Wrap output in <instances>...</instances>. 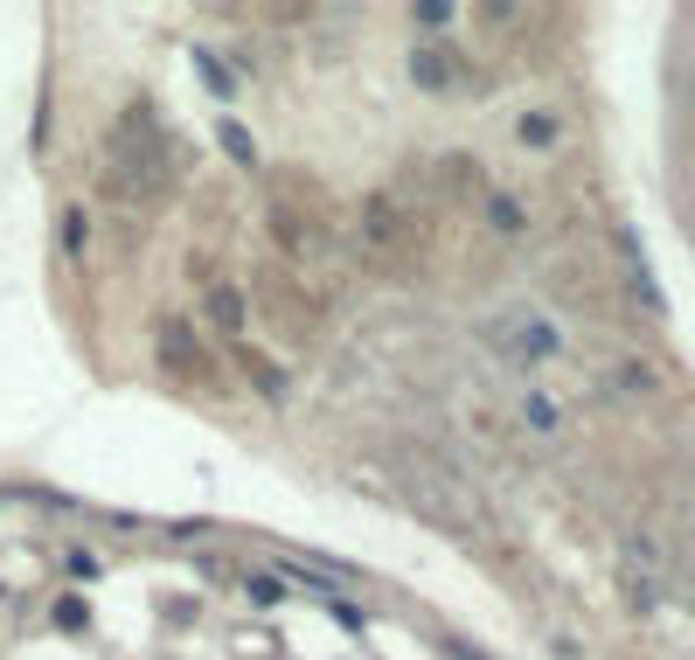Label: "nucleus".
I'll list each match as a JSON object with an SVG mask.
<instances>
[{
    "label": "nucleus",
    "instance_id": "nucleus-1",
    "mask_svg": "<svg viewBox=\"0 0 695 660\" xmlns=\"http://www.w3.org/2000/svg\"><path fill=\"white\" fill-rule=\"evenodd\" d=\"M487 341L508 355L515 369H542V362L563 355V327L550 313H536V307H501L494 320H487Z\"/></svg>",
    "mask_w": 695,
    "mask_h": 660
},
{
    "label": "nucleus",
    "instance_id": "nucleus-2",
    "mask_svg": "<svg viewBox=\"0 0 695 660\" xmlns=\"http://www.w3.org/2000/svg\"><path fill=\"white\" fill-rule=\"evenodd\" d=\"M404 237H410V223H404V209L390 195H362L355 202V243H362V257H397L404 251Z\"/></svg>",
    "mask_w": 695,
    "mask_h": 660
},
{
    "label": "nucleus",
    "instance_id": "nucleus-3",
    "mask_svg": "<svg viewBox=\"0 0 695 660\" xmlns=\"http://www.w3.org/2000/svg\"><path fill=\"white\" fill-rule=\"evenodd\" d=\"M619 577H626L633 612H654V605H661V556H654L647 536H626V550H619Z\"/></svg>",
    "mask_w": 695,
    "mask_h": 660
},
{
    "label": "nucleus",
    "instance_id": "nucleus-4",
    "mask_svg": "<svg viewBox=\"0 0 695 660\" xmlns=\"http://www.w3.org/2000/svg\"><path fill=\"white\" fill-rule=\"evenodd\" d=\"M202 313H209V327H216V334H230V341L243 348V334H251V299H243L230 278H216V286L202 292Z\"/></svg>",
    "mask_w": 695,
    "mask_h": 660
},
{
    "label": "nucleus",
    "instance_id": "nucleus-5",
    "mask_svg": "<svg viewBox=\"0 0 695 660\" xmlns=\"http://www.w3.org/2000/svg\"><path fill=\"white\" fill-rule=\"evenodd\" d=\"M619 257H626V286H633V299H640V313L668 320V299H661V286H654V264H647V251H640L633 230H619Z\"/></svg>",
    "mask_w": 695,
    "mask_h": 660
},
{
    "label": "nucleus",
    "instance_id": "nucleus-6",
    "mask_svg": "<svg viewBox=\"0 0 695 660\" xmlns=\"http://www.w3.org/2000/svg\"><path fill=\"white\" fill-rule=\"evenodd\" d=\"M410 84L431 91V98H453V91H459V63L439 43H418V49H410Z\"/></svg>",
    "mask_w": 695,
    "mask_h": 660
},
{
    "label": "nucleus",
    "instance_id": "nucleus-7",
    "mask_svg": "<svg viewBox=\"0 0 695 660\" xmlns=\"http://www.w3.org/2000/svg\"><path fill=\"white\" fill-rule=\"evenodd\" d=\"M515 424L529 431V439H542V445H550V439H563V424H571V418H563V404H556L550 389H522V404H515Z\"/></svg>",
    "mask_w": 695,
    "mask_h": 660
},
{
    "label": "nucleus",
    "instance_id": "nucleus-8",
    "mask_svg": "<svg viewBox=\"0 0 695 660\" xmlns=\"http://www.w3.org/2000/svg\"><path fill=\"white\" fill-rule=\"evenodd\" d=\"M160 355L167 369H202V341L188 334V320H160Z\"/></svg>",
    "mask_w": 695,
    "mask_h": 660
},
{
    "label": "nucleus",
    "instance_id": "nucleus-9",
    "mask_svg": "<svg viewBox=\"0 0 695 660\" xmlns=\"http://www.w3.org/2000/svg\"><path fill=\"white\" fill-rule=\"evenodd\" d=\"M515 140H522V146H529V154H550V146L563 140V125H556V111H542V105H536V111H522V119H515Z\"/></svg>",
    "mask_w": 695,
    "mask_h": 660
},
{
    "label": "nucleus",
    "instance_id": "nucleus-10",
    "mask_svg": "<svg viewBox=\"0 0 695 660\" xmlns=\"http://www.w3.org/2000/svg\"><path fill=\"white\" fill-rule=\"evenodd\" d=\"M487 223H494L501 237H522V230H529V202L508 195V188H494V195H487Z\"/></svg>",
    "mask_w": 695,
    "mask_h": 660
},
{
    "label": "nucleus",
    "instance_id": "nucleus-11",
    "mask_svg": "<svg viewBox=\"0 0 695 660\" xmlns=\"http://www.w3.org/2000/svg\"><path fill=\"white\" fill-rule=\"evenodd\" d=\"M272 230H278V243H286V257H313V223H299L286 202L272 209Z\"/></svg>",
    "mask_w": 695,
    "mask_h": 660
},
{
    "label": "nucleus",
    "instance_id": "nucleus-12",
    "mask_svg": "<svg viewBox=\"0 0 695 660\" xmlns=\"http://www.w3.org/2000/svg\"><path fill=\"white\" fill-rule=\"evenodd\" d=\"M56 243H63V257H84V251H91V216H84V202H70V209H63Z\"/></svg>",
    "mask_w": 695,
    "mask_h": 660
},
{
    "label": "nucleus",
    "instance_id": "nucleus-13",
    "mask_svg": "<svg viewBox=\"0 0 695 660\" xmlns=\"http://www.w3.org/2000/svg\"><path fill=\"white\" fill-rule=\"evenodd\" d=\"M216 140H223V154H230L237 167H257V140H251V132H243L237 119H223V125H216Z\"/></svg>",
    "mask_w": 695,
    "mask_h": 660
},
{
    "label": "nucleus",
    "instance_id": "nucleus-14",
    "mask_svg": "<svg viewBox=\"0 0 695 660\" xmlns=\"http://www.w3.org/2000/svg\"><path fill=\"white\" fill-rule=\"evenodd\" d=\"M237 362H243V375H251V383H257V389H265V396H286V375H278V369L265 362V355H251V348H237Z\"/></svg>",
    "mask_w": 695,
    "mask_h": 660
},
{
    "label": "nucleus",
    "instance_id": "nucleus-15",
    "mask_svg": "<svg viewBox=\"0 0 695 660\" xmlns=\"http://www.w3.org/2000/svg\"><path fill=\"white\" fill-rule=\"evenodd\" d=\"M195 70L209 77V91H216V98H237V77L223 70V56H216V49H202V43H195Z\"/></svg>",
    "mask_w": 695,
    "mask_h": 660
},
{
    "label": "nucleus",
    "instance_id": "nucleus-16",
    "mask_svg": "<svg viewBox=\"0 0 695 660\" xmlns=\"http://www.w3.org/2000/svg\"><path fill=\"white\" fill-rule=\"evenodd\" d=\"M243 598H251V605H278V598H286V577H272V571H243Z\"/></svg>",
    "mask_w": 695,
    "mask_h": 660
},
{
    "label": "nucleus",
    "instance_id": "nucleus-17",
    "mask_svg": "<svg viewBox=\"0 0 695 660\" xmlns=\"http://www.w3.org/2000/svg\"><path fill=\"white\" fill-rule=\"evenodd\" d=\"M612 383H619V389H626V396H647L654 383H661V375H654L647 362H619V375H612Z\"/></svg>",
    "mask_w": 695,
    "mask_h": 660
},
{
    "label": "nucleus",
    "instance_id": "nucleus-18",
    "mask_svg": "<svg viewBox=\"0 0 695 660\" xmlns=\"http://www.w3.org/2000/svg\"><path fill=\"white\" fill-rule=\"evenodd\" d=\"M410 22H418V28H453L459 8H445V0H424V8H410Z\"/></svg>",
    "mask_w": 695,
    "mask_h": 660
}]
</instances>
